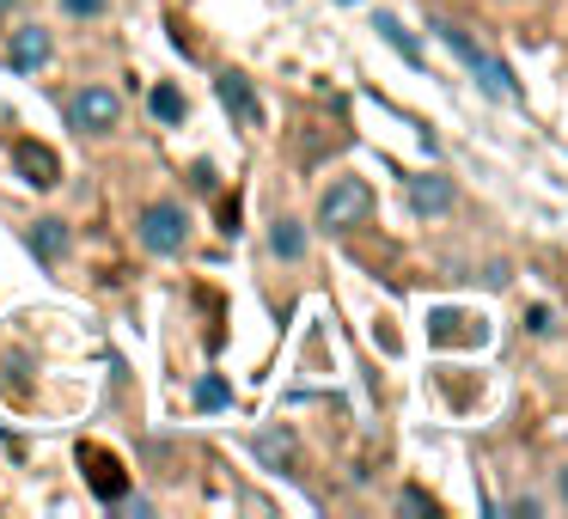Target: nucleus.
<instances>
[{
    "instance_id": "nucleus-17",
    "label": "nucleus",
    "mask_w": 568,
    "mask_h": 519,
    "mask_svg": "<svg viewBox=\"0 0 568 519\" xmlns=\"http://www.w3.org/2000/svg\"><path fill=\"white\" fill-rule=\"evenodd\" d=\"M68 13H80V19H92V13H104V0H62Z\"/></svg>"
},
{
    "instance_id": "nucleus-5",
    "label": "nucleus",
    "mask_w": 568,
    "mask_h": 519,
    "mask_svg": "<svg viewBox=\"0 0 568 519\" xmlns=\"http://www.w3.org/2000/svg\"><path fill=\"white\" fill-rule=\"evenodd\" d=\"M80 465H87V482L104 507H123L129 501V477H123V458L99 452V446H80Z\"/></svg>"
},
{
    "instance_id": "nucleus-7",
    "label": "nucleus",
    "mask_w": 568,
    "mask_h": 519,
    "mask_svg": "<svg viewBox=\"0 0 568 519\" xmlns=\"http://www.w3.org/2000/svg\"><path fill=\"white\" fill-rule=\"evenodd\" d=\"M251 458H257L263 470H275V477H300V465H294V434H287V428L251 434Z\"/></svg>"
},
{
    "instance_id": "nucleus-10",
    "label": "nucleus",
    "mask_w": 568,
    "mask_h": 519,
    "mask_svg": "<svg viewBox=\"0 0 568 519\" xmlns=\"http://www.w3.org/2000/svg\"><path fill=\"white\" fill-rule=\"evenodd\" d=\"M43 62H50V31H43V26H26V31L13 38V68H19V74H31V68H43Z\"/></svg>"
},
{
    "instance_id": "nucleus-15",
    "label": "nucleus",
    "mask_w": 568,
    "mask_h": 519,
    "mask_svg": "<svg viewBox=\"0 0 568 519\" xmlns=\"http://www.w3.org/2000/svg\"><path fill=\"white\" fill-rule=\"evenodd\" d=\"M196 404H202V409H226V404H233L226 379H202V385H196Z\"/></svg>"
},
{
    "instance_id": "nucleus-1",
    "label": "nucleus",
    "mask_w": 568,
    "mask_h": 519,
    "mask_svg": "<svg viewBox=\"0 0 568 519\" xmlns=\"http://www.w3.org/2000/svg\"><path fill=\"white\" fill-rule=\"evenodd\" d=\"M434 31H440V43H446V50H453L458 62H465L470 74L483 80V92H495V99H519V80L507 74V68L495 62V55L483 50V43H470V38H465V31H458V26H434Z\"/></svg>"
},
{
    "instance_id": "nucleus-14",
    "label": "nucleus",
    "mask_w": 568,
    "mask_h": 519,
    "mask_svg": "<svg viewBox=\"0 0 568 519\" xmlns=\"http://www.w3.org/2000/svg\"><path fill=\"white\" fill-rule=\"evenodd\" d=\"M153 116H160V123H184V92L160 86V92H153Z\"/></svg>"
},
{
    "instance_id": "nucleus-18",
    "label": "nucleus",
    "mask_w": 568,
    "mask_h": 519,
    "mask_svg": "<svg viewBox=\"0 0 568 519\" xmlns=\"http://www.w3.org/2000/svg\"><path fill=\"white\" fill-rule=\"evenodd\" d=\"M562 495H568V470H562Z\"/></svg>"
},
{
    "instance_id": "nucleus-8",
    "label": "nucleus",
    "mask_w": 568,
    "mask_h": 519,
    "mask_svg": "<svg viewBox=\"0 0 568 519\" xmlns=\"http://www.w3.org/2000/svg\"><path fill=\"white\" fill-rule=\"evenodd\" d=\"M409 208H416L422 221H434V214H446V208H453V177H434V172L409 177Z\"/></svg>"
},
{
    "instance_id": "nucleus-13",
    "label": "nucleus",
    "mask_w": 568,
    "mask_h": 519,
    "mask_svg": "<svg viewBox=\"0 0 568 519\" xmlns=\"http://www.w3.org/2000/svg\"><path fill=\"white\" fill-rule=\"evenodd\" d=\"M270 245L282 251V257H300V251H306V233H300V221H275Z\"/></svg>"
},
{
    "instance_id": "nucleus-2",
    "label": "nucleus",
    "mask_w": 568,
    "mask_h": 519,
    "mask_svg": "<svg viewBox=\"0 0 568 519\" xmlns=\"http://www.w3.org/2000/svg\"><path fill=\"white\" fill-rule=\"evenodd\" d=\"M367 208H373V190L361 184V177H343V184L324 190V202H318V226H324V233H348V226H355Z\"/></svg>"
},
{
    "instance_id": "nucleus-16",
    "label": "nucleus",
    "mask_w": 568,
    "mask_h": 519,
    "mask_svg": "<svg viewBox=\"0 0 568 519\" xmlns=\"http://www.w3.org/2000/svg\"><path fill=\"white\" fill-rule=\"evenodd\" d=\"M397 507H404V513H434V495H422V489H404V501H397Z\"/></svg>"
},
{
    "instance_id": "nucleus-4",
    "label": "nucleus",
    "mask_w": 568,
    "mask_h": 519,
    "mask_svg": "<svg viewBox=\"0 0 568 519\" xmlns=\"http://www.w3.org/2000/svg\"><path fill=\"white\" fill-rule=\"evenodd\" d=\"M116 116H123V99H116L111 86H80L74 99H68V123H74L80 135H104V129H116Z\"/></svg>"
},
{
    "instance_id": "nucleus-3",
    "label": "nucleus",
    "mask_w": 568,
    "mask_h": 519,
    "mask_svg": "<svg viewBox=\"0 0 568 519\" xmlns=\"http://www.w3.org/2000/svg\"><path fill=\"white\" fill-rule=\"evenodd\" d=\"M190 238V214L178 208V202H153L148 214H141V245L160 251V257H178Z\"/></svg>"
},
{
    "instance_id": "nucleus-12",
    "label": "nucleus",
    "mask_w": 568,
    "mask_h": 519,
    "mask_svg": "<svg viewBox=\"0 0 568 519\" xmlns=\"http://www.w3.org/2000/svg\"><path fill=\"white\" fill-rule=\"evenodd\" d=\"M373 31H385V43H392V50H404V62H416V68H422V50H416V38H409V31L397 26L392 13H373Z\"/></svg>"
},
{
    "instance_id": "nucleus-6",
    "label": "nucleus",
    "mask_w": 568,
    "mask_h": 519,
    "mask_svg": "<svg viewBox=\"0 0 568 519\" xmlns=\"http://www.w3.org/2000/svg\"><path fill=\"white\" fill-rule=\"evenodd\" d=\"M13 165H19V177H26V184H38V190L62 184V160H55L43 141H13Z\"/></svg>"
},
{
    "instance_id": "nucleus-11",
    "label": "nucleus",
    "mask_w": 568,
    "mask_h": 519,
    "mask_svg": "<svg viewBox=\"0 0 568 519\" xmlns=\"http://www.w3.org/2000/svg\"><path fill=\"white\" fill-rule=\"evenodd\" d=\"M31 251H38L43 263H55L68 251V233H62V221H38L31 226Z\"/></svg>"
},
{
    "instance_id": "nucleus-9",
    "label": "nucleus",
    "mask_w": 568,
    "mask_h": 519,
    "mask_svg": "<svg viewBox=\"0 0 568 519\" xmlns=\"http://www.w3.org/2000/svg\"><path fill=\"white\" fill-rule=\"evenodd\" d=\"M221 99H226V111H233L239 129H257L263 123V111H257V99H251L245 74H221Z\"/></svg>"
}]
</instances>
